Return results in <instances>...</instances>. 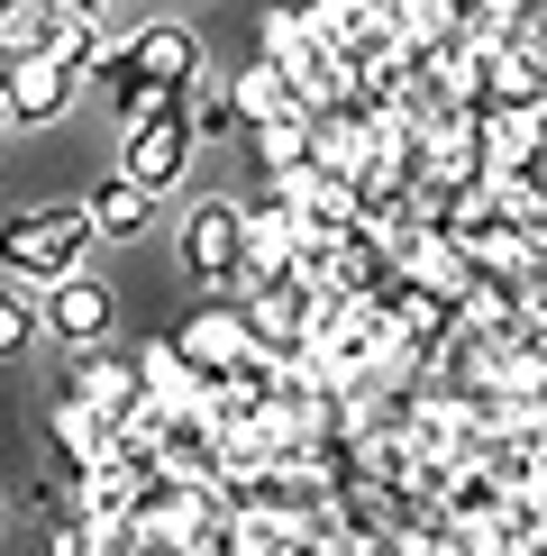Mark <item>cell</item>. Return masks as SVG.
Segmentation results:
<instances>
[{
	"mask_svg": "<svg viewBox=\"0 0 547 556\" xmlns=\"http://www.w3.org/2000/svg\"><path fill=\"white\" fill-rule=\"evenodd\" d=\"M82 256H91L82 211H10L0 219V265L18 283H64V274H82Z\"/></svg>",
	"mask_w": 547,
	"mask_h": 556,
	"instance_id": "6da1fadb",
	"label": "cell"
},
{
	"mask_svg": "<svg viewBox=\"0 0 547 556\" xmlns=\"http://www.w3.org/2000/svg\"><path fill=\"white\" fill-rule=\"evenodd\" d=\"M238 265H246V201H201L182 219V274L219 301V292H238Z\"/></svg>",
	"mask_w": 547,
	"mask_h": 556,
	"instance_id": "7a4b0ae2",
	"label": "cell"
},
{
	"mask_svg": "<svg viewBox=\"0 0 547 556\" xmlns=\"http://www.w3.org/2000/svg\"><path fill=\"white\" fill-rule=\"evenodd\" d=\"M319 292L302 265L283 274V283H246V338L265 346V356H302V338H310V319H319Z\"/></svg>",
	"mask_w": 547,
	"mask_h": 556,
	"instance_id": "3957f363",
	"label": "cell"
},
{
	"mask_svg": "<svg viewBox=\"0 0 547 556\" xmlns=\"http://www.w3.org/2000/svg\"><path fill=\"white\" fill-rule=\"evenodd\" d=\"M192 155H201L192 110H155V119H128V155H119V174L137 182V192H174Z\"/></svg>",
	"mask_w": 547,
	"mask_h": 556,
	"instance_id": "277c9868",
	"label": "cell"
},
{
	"mask_svg": "<svg viewBox=\"0 0 547 556\" xmlns=\"http://www.w3.org/2000/svg\"><path fill=\"white\" fill-rule=\"evenodd\" d=\"M165 346H174L182 365H192L201 383H228V365H238L256 338H246V311H238V301H201V311L182 319V329H174Z\"/></svg>",
	"mask_w": 547,
	"mask_h": 556,
	"instance_id": "5b68a950",
	"label": "cell"
},
{
	"mask_svg": "<svg viewBox=\"0 0 547 556\" xmlns=\"http://www.w3.org/2000/svg\"><path fill=\"white\" fill-rule=\"evenodd\" d=\"M64 392L91 410V420L119 429L147 392H137V356H119V346H74V365H64Z\"/></svg>",
	"mask_w": 547,
	"mask_h": 556,
	"instance_id": "8992f818",
	"label": "cell"
},
{
	"mask_svg": "<svg viewBox=\"0 0 547 556\" xmlns=\"http://www.w3.org/2000/svg\"><path fill=\"white\" fill-rule=\"evenodd\" d=\"M128 64H137V83H147L155 101H192V83H201V37L174 28V18H155V28L128 37Z\"/></svg>",
	"mask_w": 547,
	"mask_h": 556,
	"instance_id": "52a82bcc",
	"label": "cell"
},
{
	"mask_svg": "<svg viewBox=\"0 0 547 556\" xmlns=\"http://www.w3.org/2000/svg\"><path fill=\"white\" fill-rule=\"evenodd\" d=\"M74 64H55V55H37V46H10V74H0V101H10V128L18 119H64V101H74Z\"/></svg>",
	"mask_w": 547,
	"mask_h": 556,
	"instance_id": "ba28073f",
	"label": "cell"
},
{
	"mask_svg": "<svg viewBox=\"0 0 547 556\" xmlns=\"http://www.w3.org/2000/svg\"><path fill=\"white\" fill-rule=\"evenodd\" d=\"M292 265H302V228H292L283 192H256V201H246V265H238V292H246V283H283Z\"/></svg>",
	"mask_w": 547,
	"mask_h": 556,
	"instance_id": "9c48e42d",
	"label": "cell"
},
{
	"mask_svg": "<svg viewBox=\"0 0 547 556\" xmlns=\"http://www.w3.org/2000/svg\"><path fill=\"white\" fill-rule=\"evenodd\" d=\"M37 329L64 338V346H101L110 338V283H101V274H64V283H46Z\"/></svg>",
	"mask_w": 547,
	"mask_h": 556,
	"instance_id": "30bf717a",
	"label": "cell"
},
{
	"mask_svg": "<svg viewBox=\"0 0 547 556\" xmlns=\"http://www.w3.org/2000/svg\"><path fill=\"white\" fill-rule=\"evenodd\" d=\"M46 447H55V475L64 483H91L110 466V420H91L74 392H55V402H46Z\"/></svg>",
	"mask_w": 547,
	"mask_h": 556,
	"instance_id": "8fae6325",
	"label": "cell"
},
{
	"mask_svg": "<svg viewBox=\"0 0 547 556\" xmlns=\"http://www.w3.org/2000/svg\"><path fill=\"white\" fill-rule=\"evenodd\" d=\"M474 147H484V182L530 174L547 155V110H474Z\"/></svg>",
	"mask_w": 547,
	"mask_h": 556,
	"instance_id": "7c38bea8",
	"label": "cell"
},
{
	"mask_svg": "<svg viewBox=\"0 0 547 556\" xmlns=\"http://www.w3.org/2000/svg\"><path fill=\"white\" fill-rule=\"evenodd\" d=\"M283 211H292V228H302V247H338V238H347V228L365 219L347 182H319V174L283 182Z\"/></svg>",
	"mask_w": 547,
	"mask_h": 556,
	"instance_id": "4fadbf2b",
	"label": "cell"
},
{
	"mask_svg": "<svg viewBox=\"0 0 547 556\" xmlns=\"http://www.w3.org/2000/svg\"><path fill=\"white\" fill-rule=\"evenodd\" d=\"M474 110H547V74H538L530 46H511V37L484 46V101Z\"/></svg>",
	"mask_w": 547,
	"mask_h": 556,
	"instance_id": "5bb4252c",
	"label": "cell"
},
{
	"mask_svg": "<svg viewBox=\"0 0 547 556\" xmlns=\"http://www.w3.org/2000/svg\"><path fill=\"white\" fill-rule=\"evenodd\" d=\"M228 101H238V119H246V128L302 119V101H292V74H283L274 55H246V64H238V83H228Z\"/></svg>",
	"mask_w": 547,
	"mask_h": 556,
	"instance_id": "9a60e30c",
	"label": "cell"
},
{
	"mask_svg": "<svg viewBox=\"0 0 547 556\" xmlns=\"http://www.w3.org/2000/svg\"><path fill=\"white\" fill-rule=\"evenodd\" d=\"M82 219H91V238H147L155 228V192H137L128 174H110L101 192L82 201Z\"/></svg>",
	"mask_w": 547,
	"mask_h": 556,
	"instance_id": "2e32d148",
	"label": "cell"
},
{
	"mask_svg": "<svg viewBox=\"0 0 547 556\" xmlns=\"http://www.w3.org/2000/svg\"><path fill=\"white\" fill-rule=\"evenodd\" d=\"M246 147H256V165H265V192H283V182H302V119L246 128Z\"/></svg>",
	"mask_w": 547,
	"mask_h": 556,
	"instance_id": "e0dca14e",
	"label": "cell"
},
{
	"mask_svg": "<svg viewBox=\"0 0 547 556\" xmlns=\"http://www.w3.org/2000/svg\"><path fill=\"white\" fill-rule=\"evenodd\" d=\"M37 338H46V329H37V311H28L18 292H0V365H10V356H28Z\"/></svg>",
	"mask_w": 547,
	"mask_h": 556,
	"instance_id": "ac0fdd59",
	"label": "cell"
},
{
	"mask_svg": "<svg viewBox=\"0 0 547 556\" xmlns=\"http://www.w3.org/2000/svg\"><path fill=\"white\" fill-rule=\"evenodd\" d=\"M192 137H246V119H238V101H228V91H211V101L192 110Z\"/></svg>",
	"mask_w": 547,
	"mask_h": 556,
	"instance_id": "d6986e66",
	"label": "cell"
},
{
	"mask_svg": "<svg viewBox=\"0 0 547 556\" xmlns=\"http://www.w3.org/2000/svg\"><path fill=\"white\" fill-rule=\"evenodd\" d=\"M46 556H91V520H82V511H64L55 529H46Z\"/></svg>",
	"mask_w": 547,
	"mask_h": 556,
	"instance_id": "ffe728a7",
	"label": "cell"
},
{
	"mask_svg": "<svg viewBox=\"0 0 547 556\" xmlns=\"http://www.w3.org/2000/svg\"><path fill=\"white\" fill-rule=\"evenodd\" d=\"M520 319H530V329H547V265L520 283Z\"/></svg>",
	"mask_w": 547,
	"mask_h": 556,
	"instance_id": "44dd1931",
	"label": "cell"
},
{
	"mask_svg": "<svg viewBox=\"0 0 547 556\" xmlns=\"http://www.w3.org/2000/svg\"><path fill=\"white\" fill-rule=\"evenodd\" d=\"M18 10H28V0H0V28H10V18H18Z\"/></svg>",
	"mask_w": 547,
	"mask_h": 556,
	"instance_id": "7402d4cb",
	"label": "cell"
},
{
	"mask_svg": "<svg viewBox=\"0 0 547 556\" xmlns=\"http://www.w3.org/2000/svg\"><path fill=\"white\" fill-rule=\"evenodd\" d=\"M0 529H10V502H0Z\"/></svg>",
	"mask_w": 547,
	"mask_h": 556,
	"instance_id": "603a6c76",
	"label": "cell"
},
{
	"mask_svg": "<svg viewBox=\"0 0 547 556\" xmlns=\"http://www.w3.org/2000/svg\"><path fill=\"white\" fill-rule=\"evenodd\" d=\"M0 128H10V101H0Z\"/></svg>",
	"mask_w": 547,
	"mask_h": 556,
	"instance_id": "cb8c5ba5",
	"label": "cell"
}]
</instances>
